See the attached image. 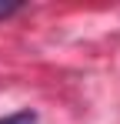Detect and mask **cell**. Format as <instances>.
<instances>
[{
	"label": "cell",
	"instance_id": "cell-1",
	"mask_svg": "<svg viewBox=\"0 0 120 124\" xmlns=\"http://www.w3.org/2000/svg\"><path fill=\"white\" fill-rule=\"evenodd\" d=\"M0 124H37V114L27 107V111H17V114H7V117H0Z\"/></svg>",
	"mask_w": 120,
	"mask_h": 124
},
{
	"label": "cell",
	"instance_id": "cell-2",
	"mask_svg": "<svg viewBox=\"0 0 120 124\" xmlns=\"http://www.w3.org/2000/svg\"><path fill=\"white\" fill-rule=\"evenodd\" d=\"M17 10H20L17 0H13V3H3V0H0V20H3V17H10V14H17Z\"/></svg>",
	"mask_w": 120,
	"mask_h": 124
}]
</instances>
